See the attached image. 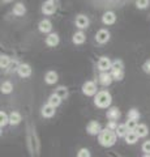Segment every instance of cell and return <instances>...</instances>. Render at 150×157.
Masks as SVG:
<instances>
[{
    "mask_svg": "<svg viewBox=\"0 0 150 157\" xmlns=\"http://www.w3.org/2000/svg\"><path fill=\"white\" fill-rule=\"evenodd\" d=\"M111 101H112V98H111V94L107 90H101V92L97 93L95 97H94L95 106L101 107V109H107V107L111 105Z\"/></svg>",
    "mask_w": 150,
    "mask_h": 157,
    "instance_id": "6da1fadb",
    "label": "cell"
},
{
    "mask_svg": "<svg viewBox=\"0 0 150 157\" xmlns=\"http://www.w3.org/2000/svg\"><path fill=\"white\" fill-rule=\"evenodd\" d=\"M116 141V134L114 131H111L108 128L102 130V132L99 134V143L103 147H111L114 145Z\"/></svg>",
    "mask_w": 150,
    "mask_h": 157,
    "instance_id": "7a4b0ae2",
    "label": "cell"
},
{
    "mask_svg": "<svg viewBox=\"0 0 150 157\" xmlns=\"http://www.w3.org/2000/svg\"><path fill=\"white\" fill-rule=\"evenodd\" d=\"M110 37H111V34L108 30L101 29V30H98L95 34V41L98 43H101V45H104V43H107L110 41Z\"/></svg>",
    "mask_w": 150,
    "mask_h": 157,
    "instance_id": "3957f363",
    "label": "cell"
},
{
    "mask_svg": "<svg viewBox=\"0 0 150 157\" xmlns=\"http://www.w3.org/2000/svg\"><path fill=\"white\" fill-rule=\"evenodd\" d=\"M82 93L85 96H95L97 94V85L94 81H86L82 85Z\"/></svg>",
    "mask_w": 150,
    "mask_h": 157,
    "instance_id": "277c9868",
    "label": "cell"
},
{
    "mask_svg": "<svg viewBox=\"0 0 150 157\" xmlns=\"http://www.w3.org/2000/svg\"><path fill=\"white\" fill-rule=\"evenodd\" d=\"M112 67V62L110 60V58L107 56H102L98 60V70L101 72H107L110 68Z\"/></svg>",
    "mask_w": 150,
    "mask_h": 157,
    "instance_id": "5b68a950",
    "label": "cell"
},
{
    "mask_svg": "<svg viewBox=\"0 0 150 157\" xmlns=\"http://www.w3.org/2000/svg\"><path fill=\"white\" fill-rule=\"evenodd\" d=\"M86 131L89 132L90 135H99L102 132V128H101V124L97 121H91L86 126Z\"/></svg>",
    "mask_w": 150,
    "mask_h": 157,
    "instance_id": "8992f818",
    "label": "cell"
},
{
    "mask_svg": "<svg viewBox=\"0 0 150 157\" xmlns=\"http://www.w3.org/2000/svg\"><path fill=\"white\" fill-rule=\"evenodd\" d=\"M42 12L47 14V16H50V14H54L56 12V6L55 3L52 2V0H47V2L43 3L42 6Z\"/></svg>",
    "mask_w": 150,
    "mask_h": 157,
    "instance_id": "52a82bcc",
    "label": "cell"
},
{
    "mask_svg": "<svg viewBox=\"0 0 150 157\" xmlns=\"http://www.w3.org/2000/svg\"><path fill=\"white\" fill-rule=\"evenodd\" d=\"M17 73H18V76L20 77H30L31 75V67L27 64V63H21L20 67H18V70H17Z\"/></svg>",
    "mask_w": 150,
    "mask_h": 157,
    "instance_id": "ba28073f",
    "label": "cell"
},
{
    "mask_svg": "<svg viewBox=\"0 0 150 157\" xmlns=\"http://www.w3.org/2000/svg\"><path fill=\"white\" fill-rule=\"evenodd\" d=\"M76 26L79 28V29H86L89 26V24H90V21H89V18H88V16H85V14H79V16L76 17Z\"/></svg>",
    "mask_w": 150,
    "mask_h": 157,
    "instance_id": "9c48e42d",
    "label": "cell"
},
{
    "mask_svg": "<svg viewBox=\"0 0 150 157\" xmlns=\"http://www.w3.org/2000/svg\"><path fill=\"white\" fill-rule=\"evenodd\" d=\"M102 22L104 25H114L116 22V14L112 12V11H107L103 13L102 16Z\"/></svg>",
    "mask_w": 150,
    "mask_h": 157,
    "instance_id": "30bf717a",
    "label": "cell"
},
{
    "mask_svg": "<svg viewBox=\"0 0 150 157\" xmlns=\"http://www.w3.org/2000/svg\"><path fill=\"white\" fill-rule=\"evenodd\" d=\"M38 29H39L41 33H46V34L48 33V34H50L51 30H52V24H51L50 20L45 18V20H42V21L38 24Z\"/></svg>",
    "mask_w": 150,
    "mask_h": 157,
    "instance_id": "8fae6325",
    "label": "cell"
},
{
    "mask_svg": "<svg viewBox=\"0 0 150 157\" xmlns=\"http://www.w3.org/2000/svg\"><path fill=\"white\" fill-rule=\"evenodd\" d=\"M112 75L111 73H108V72H101V75H99V77H98V81L102 84L103 86H107V85H110L111 82H112Z\"/></svg>",
    "mask_w": 150,
    "mask_h": 157,
    "instance_id": "7c38bea8",
    "label": "cell"
},
{
    "mask_svg": "<svg viewBox=\"0 0 150 157\" xmlns=\"http://www.w3.org/2000/svg\"><path fill=\"white\" fill-rule=\"evenodd\" d=\"M46 45L50 47H55L59 45V36L56 33H50L46 37Z\"/></svg>",
    "mask_w": 150,
    "mask_h": 157,
    "instance_id": "4fadbf2b",
    "label": "cell"
},
{
    "mask_svg": "<svg viewBox=\"0 0 150 157\" xmlns=\"http://www.w3.org/2000/svg\"><path fill=\"white\" fill-rule=\"evenodd\" d=\"M72 41H73L75 45H82V43H85L86 41V36H85V33L80 30V32H76L73 34V37H72Z\"/></svg>",
    "mask_w": 150,
    "mask_h": 157,
    "instance_id": "5bb4252c",
    "label": "cell"
},
{
    "mask_svg": "<svg viewBox=\"0 0 150 157\" xmlns=\"http://www.w3.org/2000/svg\"><path fill=\"white\" fill-rule=\"evenodd\" d=\"M55 109L56 107L54 106H51L50 104H47L42 107V115L45 117V118H51V117H54L55 115Z\"/></svg>",
    "mask_w": 150,
    "mask_h": 157,
    "instance_id": "9a60e30c",
    "label": "cell"
},
{
    "mask_svg": "<svg viewBox=\"0 0 150 157\" xmlns=\"http://www.w3.org/2000/svg\"><path fill=\"white\" fill-rule=\"evenodd\" d=\"M120 111H119V109L118 107H111V109H108L107 110V118L110 121H112V122H116L120 118Z\"/></svg>",
    "mask_w": 150,
    "mask_h": 157,
    "instance_id": "2e32d148",
    "label": "cell"
},
{
    "mask_svg": "<svg viewBox=\"0 0 150 157\" xmlns=\"http://www.w3.org/2000/svg\"><path fill=\"white\" fill-rule=\"evenodd\" d=\"M57 73L55 71H48L46 73V76H45V81L47 82L48 85H52V84H55V82L57 81Z\"/></svg>",
    "mask_w": 150,
    "mask_h": 157,
    "instance_id": "e0dca14e",
    "label": "cell"
},
{
    "mask_svg": "<svg viewBox=\"0 0 150 157\" xmlns=\"http://www.w3.org/2000/svg\"><path fill=\"white\" fill-rule=\"evenodd\" d=\"M25 13H26V7L24 6L22 3H17L16 6L13 7V14H14V16L21 17V16H24Z\"/></svg>",
    "mask_w": 150,
    "mask_h": 157,
    "instance_id": "ac0fdd59",
    "label": "cell"
},
{
    "mask_svg": "<svg viewBox=\"0 0 150 157\" xmlns=\"http://www.w3.org/2000/svg\"><path fill=\"white\" fill-rule=\"evenodd\" d=\"M21 122V114L17 111H12L11 114H9V123L12 126H16Z\"/></svg>",
    "mask_w": 150,
    "mask_h": 157,
    "instance_id": "d6986e66",
    "label": "cell"
},
{
    "mask_svg": "<svg viewBox=\"0 0 150 157\" xmlns=\"http://www.w3.org/2000/svg\"><path fill=\"white\" fill-rule=\"evenodd\" d=\"M124 139H125V141H127L128 144H134V143H136V141L138 140V135H137L134 131H129L128 134L125 135Z\"/></svg>",
    "mask_w": 150,
    "mask_h": 157,
    "instance_id": "ffe728a7",
    "label": "cell"
},
{
    "mask_svg": "<svg viewBox=\"0 0 150 157\" xmlns=\"http://www.w3.org/2000/svg\"><path fill=\"white\" fill-rule=\"evenodd\" d=\"M134 132H136V134L138 135V137H145V136L148 135L149 128H148V126H146V124H138Z\"/></svg>",
    "mask_w": 150,
    "mask_h": 157,
    "instance_id": "44dd1931",
    "label": "cell"
},
{
    "mask_svg": "<svg viewBox=\"0 0 150 157\" xmlns=\"http://www.w3.org/2000/svg\"><path fill=\"white\" fill-rule=\"evenodd\" d=\"M128 128H127V126H125V123L124 124H119L118 126V128H116V131H115V134H116V136L118 137H125V135L128 134Z\"/></svg>",
    "mask_w": 150,
    "mask_h": 157,
    "instance_id": "7402d4cb",
    "label": "cell"
},
{
    "mask_svg": "<svg viewBox=\"0 0 150 157\" xmlns=\"http://www.w3.org/2000/svg\"><path fill=\"white\" fill-rule=\"evenodd\" d=\"M0 90H2V93H4V94H9V93L13 90V84L11 81H4L2 86H0Z\"/></svg>",
    "mask_w": 150,
    "mask_h": 157,
    "instance_id": "603a6c76",
    "label": "cell"
},
{
    "mask_svg": "<svg viewBox=\"0 0 150 157\" xmlns=\"http://www.w3.org/2000/svg\"><path fill=\"white\" fill-rule=\"evenodd\" d=\"M60 102H61V98L56 94V93H54V94H51L50 97H48V104H50L51 106H54V107H57L60 105Z\"/></svg>",
    "mask_w": 150,
    "mask_h": 157,
    "instance_id": "cb8c5ba5",
    "label": "cell"
},
{
    "mask_svg": "<svg viewBox=\"0 0 150 157\" xmlns=\"http://www.w3.org/2000/svg\"><path fill=\"white\" fill-rule=\"evenodd\" d=\"M55 93L61 98V100H65V98L68 97V89H67V86H59L55 90Z\"/></svg>",
    "mask_w": 150,
    "mask_h": 157,
    "instance_id": "d4e9b609",
    "label": "cell"
},
{
    "mask_svg": "<svg viewBox=\"0 0 150 157\" xmlns=\"http://www.w3.org/2000/svg\"><path fill=\"white\" fill-rule=\"evenodd\" d=\"M11 58H9L8 55H2L0 56V67L2 68H8L9 66H11Z\"/></svg>",
    "mask_w": 150,
    "mask_h": 157,
    "instance_id": "484cf974",
    "label": "cell"
},
{
    "mask_svg": "<svg viewBox=\"0 0 150 157\" xmlns=\"http://www.w3.org/2000/svg\"><path fill=\"white\" fill-rule=\"evenodd\" d=\"M111 75H112V78L116 81H120V80H123V77H124V70H116V71H111Z\"/></svg>",
    "mask_w": 150,
    "mask_h": 157,
    "instance_id": "4316f807",
    "label": "cell"
},
{
    "mask_svg": "<svg viewBox=\"0 0 150 157\" xmlns=\"http://www.w3.org/2000/svg\"><path fill=\"white\" fill-rule=\"evenodd\" d=\"M8 123H9V115H7L5 111H0V126H2V128Z\"/></svg>",
    "mask_w": 150,
    "mask_h": 157,
    "instance_id": "83f0119b",
    "label": "cell"
},
{
    "mask_svg": "<svg viewBox=\"0 0 150 157\" xmlns=\"http://www.w3.org/2000/svg\"><path fill=\"white\" fill-rule=\"evenodd\" d=\"M125 126H127L128 131H136L137 128V121H133V119H128L127 122H125Z\"/></svg>",
    "mask_w": 150,
    "mask_h": 157,
    "instance_id": "f1b7e54d",
    "label": "cell"
},
{
    "mask_svg": "<svg viewBox=\"0 0 150 157\" xmlns=\"http://www.w3.org/2000/svg\"><path fill=\"white\" fill-rule=\"evenodd\" d=\"M123 68H124L123 60H120V59H116V60L112 62V67H111V70L116 71V70H123Z\"/></svg>",
    "mask_w": 150,
    "mask_h": 157,
    "instance_id": "f546056e",
    "label": "cell"
},
{
    "mask_svg": "<svg viewBox=\"0 0 150 157\" xmlns=\"http://www.w3.org/2000/svg\"><path fill=\"white\" fill-rule=\"evenodd\" d=\"M138 118H140V113H138V110H136V109H130V110L128 111V119L138 121Z\"/></svg>",
    "mask_w": 150,
    "mask_h": 157,
    "instance_id": "4dcf8cb0",
    "label": "cell"
},
{
    "mask_svg": "<svg viewBox=\"0 0 150 157\" xmlns=\"http://www.w3.org/2000/svg\"><path fill=\"white\" fill-rule=\"evenodd\" d=\"M149 3L150 0H136V7L138 9H145L149 7Z\"/></svg>",
    "mask_w": 150,
    "mask_h": 157,
    "instance_id": "1f68e13d",
    "label": "cell"
},
{
    "mask_svg": "<svg viewBox=\"0 0 150 157\" xmlns=\"http://www.w3.org/2000/svg\"><path fill=\"white\" fill-rule=\"evenodd\" d=\"M77 157H90V152L89 149L86 148H82L79 151V153H77Z\"/></svg>",
    "mask_w": 150,
    "mask_h": 157,
    "instance_id": "d6a6232c",
    "label": "cell"
},
{
    "mask_svg": "<svg viewBox=\"0 0 150 157\" xmlns=\"http://www.w3.org/2000/svg\"><path fill=\"white\" fill-rule=\"evenodd\" d=\"M142 151H144L146 155H150V140H146V141H145V143L142 144Z\"/></svg>",
    "mask_w": 150,
    "mask_h": 157,
    "instance_id": "836d02e7",
    "label": "cell"
},
{
    "mask_svg": "<svg viewBox=\"0 0 150 157\" xmlns=\"http://www.w3.org/2000/svg\"><path fill=\"white\" fill-rule=\"evenodd\" d=\"M106 128H108V130H111V131H116V128H118V124H116V122H112V121H110L108 122V124H107V127Z\"/></svg>",
    "mask_w": 150,
    "mask_h": 157,
    "instance_id": "e575fe53",
    "label": "cell"
},
{
    "mask_svg": "<svg viewBox=\"0 0 150 157\" xmlns=\"http://www.w3.org/2000/svg\"><path fill=\"white\" fill-rule=\"evenodd\" d=\"M142 70H144V72L150 73V59L144 63V66H142Z\"/></svg>",
    "mask_w": 150,
    "mask_h": 157,
    "instance_id": "d590c367",
    "label": "cell"
},
{
    "mask_svg": "<svg viewBox=\"0 0 150 157\" xmlns=\"http://www.w3.org/2000/svg\"><path fill=\"white\" fill-rule=\"evenodd\" d=\"M4 3H9V2H12V0H3Z\"/></svg>",
    "mask_w": 150,
    "mask_h": 157,
    "instance_id": "8d00e7d4",
    "label": "cell"
},
{
    "mask_svg": "<svg viewBox=\"0 0 150 157\" xmlns=\"http://www.w3.org/2000/svg\"><path fill=\"white\" fill-rule=\"evenodd\" d=\"M145 157H150V156H149V155H146V156H145Z\"/></svg>",
    "mask_w": 150,
    "mask_h": 157,
    "instance_id": "74e56055",
    "label": "cell"
}]
</instances>
